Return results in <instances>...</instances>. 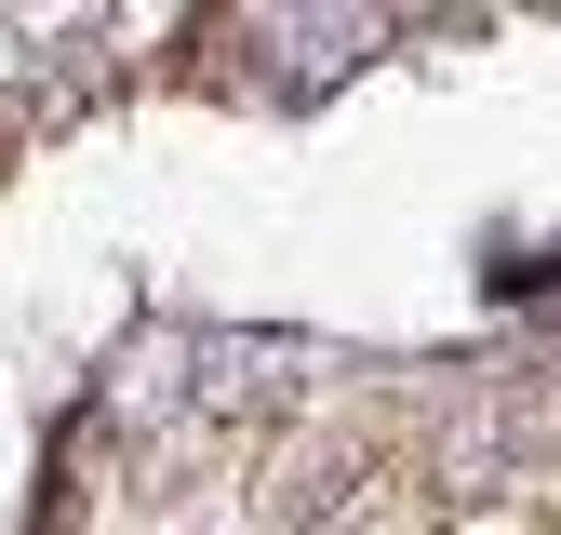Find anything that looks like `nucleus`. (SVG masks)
Listing matches in <instances>:
<instances>
[{
  "label": "nucleus",
  "mask_w": 561,
  "mask_h": 535,
  "mask_svg": "<svg viewBox=\"0 0 561 535\" xmlns=\"http://www.w3.org/2000/svg\"><path fill=\"white\" fill-rule=\"evenodd\" d=\"M455 509H442V482H414V468H362V496H347L321 535H442Z\"/></svg>",
  "instance_id": "obj_1"
},
{
  "label": "nucleus",
  "mask_w": 561,
  "mask_h": 535,
  "mask_svg": "<svg viewBox=\"0 0 561 535\" xmlns=\"http://www.w3.org/2000/svg\"><path fill=\"white\" fill-rule=\"evenodd\" d=\"M267 509H280V522H334V509H347V442H334V429L295 442V455L267 468Z\"/></svg>",
  "instance_id": "obj_2"
}]
</instances>
